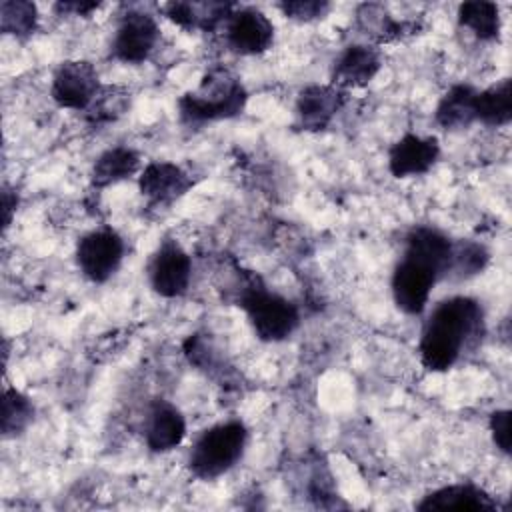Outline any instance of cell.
Returning a JSON list of instances; mask_svg holds the SVG:
<instances>
[{"instance_id":"cell-1","label":"cell","mask_w":512,"mask_h":512,"mask_svg":"<svg viewBox=\"0 0 512 512\" xmlns=\"http://www.w3.org/2000/svg\"><path fill=\"white\" fill-rule=\"evenodd\" d=\"M484 334L482 306L468 296L442 300L430 314L420 336V360L430 372H446L464 348Z\"/></svg>"},{"instance_id":"cell-2","label":"cell","mask_w":512,"mask_h":512,"mask_svg":"<svg viewBox=\"0 0 512 512\" xmlns=\"http://www.w3.org/2000/svg\"><path fill=\"white\" fill-rule=\"evenodd\" d=\"M248 94L244 84L230 70L216 66L208 70L198 88L178 100L180 120L188 126L226 120L242 114Z\"/></svg>"},{"instance_id":"cell-3","label":"cell","mask_w":512,"mask_h":512,"mask_svg":"<svg viewBox=\"0 0 512 512\" xmlns=\"http://www.w3.org/2000/svg\"><path fill=\"white\" fill-rule=\"evenodd\" d=\"M238 304L248 316L254 334L264 342L286 340L300 324V312L288 298L270 292L258 276H250Z\"/></svg>"},{"instance_id":"cell-4","label":"cell","mask_w":512,"mask_h":512,"mask_svg":"<svg viewBox=\"0 0 512 512\" xmlns=\"http://www.w3.org/2000/svg\"><path fill=\"white\" fill-rule=\"evenodd\" d=\"M248 430L240 420H228L204 430L194 442L188 468L200 480H214L228 472L244 454Z\"/></svg>"},{"instance_id":"cell-5","label":"cell","mask_w":512,"mask_h":512,"mask_svg":"<svg viewBox=\"0 0 512 512\" xmlns=\"http://www.w3.org/2000/svg\"><path fill=\"white\" fill-rule=\"evenodd\" d=\"M440 278H442V268L434 260L404 248V254L392 272L394 304L404 314H410V316L422 314L428 304L430 292Z\"/></svg>"},{"instance_id":"cell-6","label":"cell","mask_w":512,"mask_h":512,"mask_svg":"<svg viewBox=\"0 0 512 512\" xmlns=\"http://www.w3.org/2000/svg\"><path fill=\"white\" fill-rule=\"evenodd\" d=\"M124 258V240L112 228L92 230L76 246V264L94 284L110 280Z\"/></svg>"},{"instance_id":"cell-7","label":"cell","mask_w":512,"mask_h":512,"mask_svg":"<svg viewBox=\"0 0 512 512\" xmlns=\"http://www.w3.org/2000/svg\"><path fill=\"white\" fill-rule=\"evenodd\" d=\"M100 88L98 72L88 60H66L52 76L50 96L60 108L86 112Z\"/></svg>"},{"instance_id":"cell-8","label":"cell","mask_w":512,"mask_h":512,"mask_svg":"<svg viewBox=\"0 0 512 512\" xmlns=\"http://www.w3.org/2000/svg\"><path fill=\"white\" fill-rule=\"evenodd\" d=\"M148 278L152 290L162 298H176L188 290L192 278V260L176 240H162L154 252Z\"/></svg>"},{"instance_id":"cell-9","label":"cell","mask_w":512,"mask_h":512,"mask_svg":"<svg viewBox=\"0 0 512 512\" xmlns=\"http://www.w3.org/2000/svg\"><path fill=\"white\" fill-rule=\"evenodd\" d=\"M158 36H160V30L154 16L146 12L130 10L118 22V28L112 40V56L120 62L140 64L156 48Z\"/></svg>"},{"instance_id":"cell-10","label":"cell","mask_w":512,"mask_h":512,"mask_svg":"<svg viewBox=\"0 0 512 512\" xmlns=\"http://www.w3.org/2000/svg\"><path fill=\"white\" fill-rule=\"evenodd\" d=\"M226 26V44L242 56L262 54L272 46L274 26L256 8H238L230 14Z\"/></svg>"},{"instance_id":"cell-11","label":"cell","mask_w":512,"mask_h":512,"mask_svg":"<svg viewBox=\"0 0 512 512\" xmlns=\"http://www.w3.org/2000/svg\"><path fill=\"white\" fill-rule=\"evenodd\" d=\"M440 156V144L434 136L406 134L388 150V170L394 178L426 174Z\"/></svg>"},{"instance_id":"cell-12","label":"cell","mask_w":512,"mask_h":512,"mask_svg":"<svg viewBox=\"0 0 512 512\" xmlns=\"http://www.w3.org/2000/svg\"><path fill=\"white\" fill-rule=\"evenodd\" d=\"M344 90L328 84H310L296 98V120L306 132L324 130L344 104Z\"/></svg>"},{"instance_id":"cell-13","label":"cell","mask_w":512,"mask_h":512,"mask_svg":"<svg viewBox=\"0 0 512 512\" xmlns=\"http://www.w3.org/2000/svg\"><path fill=\"white\" fill-rule=\"evenodd\" d=\"M192 186L190 174L172 162H150L138 178L142 196L156 204H172Z\"/></svg>"},{"instance_id":"cell-14","label":"cell","mask_w":512,"mask_h":512,"mask_svg":"<svg viewBox=\"0 0 512 512\" xmlns=\"http://www.w3.org/2000/svg\"><path fill=\"white\" fill-rule=\"evenodd\" d=\"M382 58L374 46L368 44H352L342 50L332 68V86L360 88L366 86L380 70Z\"/></svg>"},{"instance_id":"cell-15","label":"cell","mask_w":512,"mask_h":512,"mask_svg":"<svg viewBox=\"0 0 512 512\" xmlns=\"http://www.w3.org/2000/svg\"><path fill=\"white\" fill-rule=\"evenodd\" d=\"M416 510L432 512V510H472V512H492L496 510L494 498L480 486L464 482L442 486L430 494H426Z\"/></svg>"},{"instance_id":"cell-16","label":"cell","mask_w":512,"mask_h":512,"mask_svg":"<svg viewBox=\"0 0 512 512\" xmlns=\"http://www.w3.org/2000/svg\"><path fill=\"white\" fill-rule=\"evenodd\" d=\"M186 436V420L182 412L168 400H154L146 418V446L152 452H170Z\"/></svg>"},{"instance_id":"cell-17","label":"cell","mask_w":512,"mask_h":512,"mask_svg":"<svg viewBox=\"0 0 512 512\" xmlns=\"http://www.w3.org/2000/svg\"><path fill=\"white\" fill-rule=\"evenodd\" d=\"M232 2H168L164 4L166 16L182 28H198L202 32L216 30L222 22L226 24L234 12Z\"/></svg>"},{"instance_id":"cell-18","label":"cell","mask_w":512,"mask_h":512,"mask_svg":"<svg viewBox=\"0 0 512 512\" xmlns=\"http://www.w3.org/2000/svg\"><path fill=\"white\" fill-rule=\"evenodd\" d=\"M476 94L470 84L452 86L438 102L434 120L444 130H462L476 122Z\"/></svg>"},{"instance_id":"cell-19","label":"cell","mask_w":512,"mask_h":512,"mask_svg":"<svg viewBox=\"0 0 512 512\" xmlns=\"http://www.w3.org/2000/svg\"><path fill=\"white\" fill-rule=\"evenodd\" d=\"M140 166V156L126 146H116L102 152L92 166V184L96 188H106L110 184L122 182L136 174Z\"/></svg>"},{"instance_id":"cell-20","label":"cell","mask_w":512,"mask_h":512,"mask_svg":"<svg viewBox=\"0 0 512 512\" xmlns=\"http://www.w3.org/2000/svg\"><path fill=\"white\" fill-rule=\"evenodd\" d=\"M476 120L486 126H506L512 120V82H500L476 94Z\"/></svg>"},{"instance_id":"cell-21","label":"cell","mask_w":512,"mask_h":512,"mask_svg":"<svg viewBox=\"0 0 512 512\" xmlns=\"http://www.w3.org/2000/svg\"><path fill=\"white\" fill-rule=\"evenodd\" d=\"M458 24L468 28L478 40L490 42L500 36V10L494 2L486 0H470L458 6Z\"/></svg>"},{"instance_id":"cell-22","label":"cell","mask_w":512,"mask_h":512,"mask_svg":"<svg viewBox=\"0 0 512 512\" xmlns=\"http://www.w3.org/2000/svg\"><path fill=\"white\" fill-rule=\"evenodd\" d=\"M490 260L488 250L472 240H456L452 242L450 262L446 270V278L464 280L480 274Z\"/></svg>"},{"instance_id":"cell-23","label":"cell","mask_w":512,"mask_h":512,"mask_svg":"<svg viewBox=\"0 0 512 512\" xmlns=\"http://www.w3.org/2000/svg\"><path fill=\"white\" fill-rule=\"evenodd\" d=\"M34 420V406L26 394L16 388H6L2 394L0 430L4 438L20 436Z\"/></svg>"},{"instance_id":"cell-24","label":"cell","mask_w":512,"mask_h":512,"mask_svg":"<svg viewBox=\"0 0 512 512\" xmlns=\"http://www.w3.org/2000/svg\"><path fill=\"white\" fill-rule=\"evenodd\" d=\"M356 16L360 30L378 42L398 38L408 28L406 22L392 20V16L386 12L382 4H362L358 6Z\"/></svg>"},{"instance_id":"cell-25","label":"cell","mask_w":512,"mask_h":512,"mask_svg":"<svg viewBox=\"0 0 512 512\" xmlns=\"http://www.w3.org/2000/svg\"><path fill=\"white\" fill-rule=\"evenodd\" d=\"M38 24V10L26 0H4L0 4V30L16 38L34 34Z\"/></svg>"},{"instance_id":"cell-26","label":"cell","mask_w":512,"mask_h":512,"mask_svg":"<svg viewBox=\"0 0 512 512\" xmlns=\"http://www.w3.org/2000/svg\"><path fill=\"white\" fill-rule=\"evenodd\" d=\"M130 106V92L122 86H102L88 106L86 114L92 124H106L120 118Z\"/></svg>"},{"instance_id":"cell-27","label":"cell","mask_w":512,"mask_h":512,"mask_svg":"<svg viewBox=\"0 0 512 512\" xmlns=\"http://www.w3.org/2000/svg\"><path fill=\"white\" fill-rule=\"evenodd\" d=\"M282 14L296 22L320 20L330 12V2L326 0H284L278 4Z\"/></svg>"},{"instance_id":"cell-28","label":"cell","mask_w":512,"mask_h":512,"mask_svg":"<svg viewBox=\"0 0 512 512\" xmlns=\"http://www.w3.org/2000/svg\"><path fill=\"white\" fill-rule=\"evenodd\" d=\"M490 434L502 454H510V410H494L490 414Z\"/></svg>"},{"instance_id":"cell-29","label":"cell","mask_w":512,"mask_h":512,"mask_svg":"<svg viewBox=\"0 0 512 512\" xmlns=\"http://www.w3.org/2000/svg\"><path fill=\"white\" fill-rule=\"evenodd\" d=\"M100 2H58L54 8L62 14H74V16H90L92 10H96Z\"/></svg>"},{"instance_id":"cell-30","label":"cell","mask_w":512,"mask_h":512,"mask_svg":"<svg viewBox=\"0 0 512 512\" xmlns=\"http://www.w3.org/2000/svg\"><path fill=\"white\" fill-rule=\"evenodd\" d=\"M16 206H18V196H16V192H14L12 188L4 186V188H2V216H4L2 222H4V228L10 226L12 214H14Z\"/></svg>"}]
</instances>
